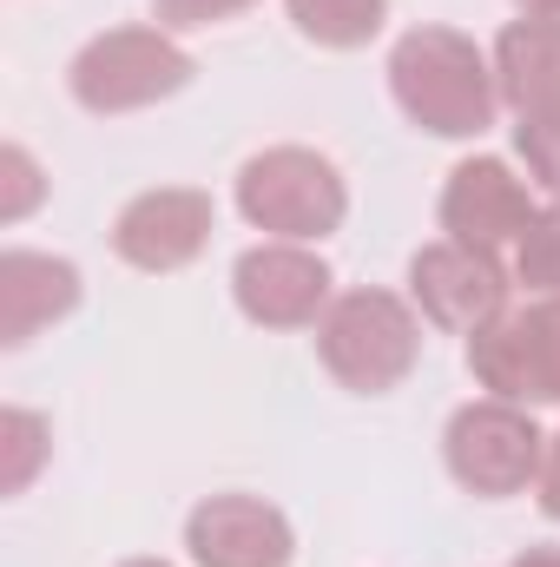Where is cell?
I'll return each mask as SVG.
<instances>
[{
    "mask_svg": "<svg viewBox=\"0 0 560 567\" xmlns=\"http://www.w3.org/2000/svg\"><path fill=\"white\" fill-rule=\"evenodd\" d=\"M390 100L396 113L428 140H481L501 120V86H495V53L475 47L462 27L422 20L390 47Z\"/></svg>",
    "mask_w": 560,
    "mask_h": 567,
    "instance_id": "obj_1",
    "label": "cell"
},
{
    "mask_svg": "<svg viewBox=\"0 0 560 567\" xmlns=\"http://www.w3.org/2000/svg\"><path fill=\"white\" fill-rule=\"evenodd\" d=\"M422 330L428 323L409 303V290L356 284V290H336V303L323 310V323H317V363L350 396H390V390H403L416 377Z\"/></svg>",
    "mask_w": 560,
    "mask_h": 567,
    "instance_id": "obj_2",
    "label": "cell"
},
{
    "mask_svg": "<svg viewBox=\"0 0 560 567\" xmlns=\"http://www.w3.org/2000/svg\"><path fill=\"white\" fill-rule=\"evenodd\" d=\"M231 205L251 231L283 245H323L350 218V178L317 145H265L238 165Z\"/></svg>",
    "mask_w": 560,
    "mask_h": 567,
    "instance_id": "obj_3",
    "label": "cell"
},
{
    "mask_svg": "<svg viewBox=\"0 0 560 567\" xmlns=\"http://www.w3.org/2000/svg\"><path fill=\"white\" fill-rule=\"evenodd\" d=\"M191 80H198V60L165 27H106L66 60V93L93 120H126L145 106H165Z\"/></svg>",
    "mask_w": 560,
    "mask_h": 567,
    "instance_id": "obj_4",
    "label": "cell"
},
{
    "mask_svg": "<svg viewBox=\"0 0 560 567\" xmlns=\"http://www.w3.org/2000/svg\"><path fill=\"white\" fill-rule=\"evenodd\" d=\"M442 468L475 502H515V495L541 488L548 435L535 423V410L501 403V396H475L442 429Z\"/></svg>",
    "mask_w": 560,
    "mask_h": 567,
    "instance_id": "obj_5",
    "label": "cell"
},
{
    "mask_svg": "<svg viewBox=\"0 0 560 567\" xmlns=\"http://www.w3.org/2000/svg\"><path fill=\"white\" fill-rule=\"evenodd\" d=\"M468 377H475V390H488L501 403L560 410V297L508 303L488 330H475Z\"/></svg>",
    "mask_w": 560,
    "mask_h": 567,
    "instance_id": "obj_6",
    "label": "cell"
},
{
    "mask_svg": "<svg viewBox=\"0 0 560 567\" xmlns=\"http://www.w3.org/2000/svg\"><path fill=\"white\" fill-rule=\"evenodd\" d=\"M231 303L258 330H317L323 310L336 303V271L317 245H283L265 238L238 251L231 265Z\"/></svg>",
    "mask_w": 560,
    "mask_h": 567,
    "instance_id": "obj_7",
    "label": "cell"
},
{
    "mask_svg": "<svg viewBox=\"0 0 560 567\" xmlns=\"http://www.w3.org/2000/svg\"><path fill=\"white\" fill-rule=\"evenodd\" d=\"M535 218H541L535 185H528L508 158H495V152L462 158V165L442 178V198H435V225H442V238L475 245V251H495V258L515 251V245L528 238Z\"/></svg>",
    "mask_w": 560,
    "mask_h": 567,
    "instance_id": "obj_8",
    "label": "cell"
},
{
    "mask_svg": "<svg viewBox=\"0 0 560 567\" xmlns=\"http://www.w3.org/2000/svg\"><path fill=\"white\" fill-rule=\"evenodd\" d=\"M508 290H515V271L495 251H475V245H455V238H435L409 258V303L442 337L488 330L508 310Z\"/></svg>",
    "mask_w": 560,
    "mask_h": 567,
    "instance_id": "obj_9",
    "label": "cell"
},
{
    "mask_svg": "<svg viewBox=\"0 0 560 567\" xmlns=\"http://www.w3.org/2000/svg\"><path fill=\"white\" fill-rule=\"evenodd\" d=\"M211 231H218L211 192H198V185H152V192L120 205V218H113V258L145 271V278H172V271H185V265L205 258Z\"/></svg>",
    "mask_w": 560,
    "mask_h": 567,
    "instance_id": "obj_10",
    "label": "cell"
},
{
    "mask_svg": "<svg viewBox=\"0 0 560 567\" xmlns=\"http://www.w3.org/2000/svg\"><path fill=\"white\" fill-rule=\"evenodd\" d=\"M185 555L191 567H290L297 528L265 495H205L185 515Z\"/></svg>",
    "mask_w": 560,
    "mask_h": 567,
    "instance_id": "obj_11",
    "label": "cell"
},
{
    "mask_svg": "<svg viewBox=\"0 0 560 567\" xmlns=\"http://www.w3.org/2000/svg\"><path fill=\"white\" fill-rule=\"evenodd\" d=\"M86 297V278L73 258L53 251H0V350H27L40 330L66 323Z\"/></svg>",
    "mask_w": 560,
    "mask_h": 567,
    "instance_id": "obj_12",
    "label": "cell"
},
{
    "mask_svg": "<svg viewBox=\"0 0 560 567\" xmlns=\"http://www.w3.org/2000/svg\"><path fill=\"white\" fill-rule=\"evenodd\" d=\"M495 86L515 120L560 106V20H508L495 33Z\"/></svg>",
    "mask_w": 560,
    "mask_h": 567,
    "instance_id": "obj_13",
    "label": "cell"
},
{
    "mask_svg": "<svg viewBox=\"0 0 560 567\" xmlns=\"http://www.w3.org/2000/svg\"><path fill=\"white\" fill-rule=\"evenodd\" d=\"M283 13L323 53H363L390 27V0H283Z\"/></svg>",
    "mask_w": 560,
    "mask_h": 567,
    "instance_id": "obj_14",
    "label": "cell"
},
{
    "mask_svg": "<svg viewBox=\"0 0 560 567\" xmlns=\"http://www.w3.org/2000/svg\"><path fill=\"white\" fill-rule=\"evenodd\" d=\"M53 462V423L40 410H7L0 416V495H27L33 475Z\"/></svg>",
    "mask_w": 560,
    "mask_h": 567,
    "instance_id": "obj_15",
    "label": "cell"
},
{
    "mask_svg": "<svg viewBox=\"0 0 560 567\" xmlns=\"http://www.w3.org/2000/svg\"><path fill=\"white\" fill-rule=\"evenodd\" d=\"M515 284L528 297H560V205H541V218L515 245Z\"/></svg>",
    "mask_w": 560,
    "mask_h": 567,
    "instance_id": "obj_16",
    "label": "cell"
},
{
    "mask_svg": "<svg viewBox=\"0 0 560 567\" xmlns=\"http://www.w3.org/2000/svg\"><path fill=\"white\" fill-rule=\"evenodd\" d=\"M515 152L528 165V185L548 192V205H560V106L535 113V120H515Z\"/></svg>",
    "mask_w": 560,
    "mask_h": 567,
    "instance_id": "obj_17",
    "label": "cell"
},
{
    "mask_svg": "<svg viewBox=\"0 0 560 567\" xmlns=\"http://www.w3.org/2000/svg\"><path fill=\"white\" fill-rule=\"evenodd\" d=\"M46 198V172L27 145H0V225H20L33 218Z\"/></svg>",
    "mask_w": 560,
    "mask_h": 567,
    "instance_id": "obj_18",
    "label": "cell"
},
{
    "mask_svg": "<svg viewBox=\"0 0 560 567\" xmlns=\"http://www.w3.org/2000/svg\"><path fill=\"white\" fill-rule=\"evenodd\" d=\"M258 0H152V20L165 33H205V27H225L238 13H251Z\"/></svg>",
    "mask_w": 560,
    "mask_h": 567,
    "instance_id": "obj_19",
    "label": "cell"
},
{
    "mask_svg": "<svg viewBox=\"0 0 560 567\" xmlns=\"http://www.w3.org/2000/svg\"><path fill=\"white\" fill-rule=\"evenodd\" d=\"M535 502H541V515H548V522H560V429L548 435V468H541Z\"/></svg>",
    "mask_w": 560,
    "mask_h": 567,
    "instance_id": "obj_20",
    "label": "cell"
},
{
    "mask_svg": "<svg viewBox=\"0 0 560 567\" xmlns=\"http://www.w3.org/2000/svg\"><path fill=\"white\" fill-rule=\"evenodd\" d=\"M521 20H560V0H515Z\"/></svg>",
    "mask_w": 560,
    "mask_h": 567,
    "instance_id": "obj_21",
    "label": "cell"
},
{
    "mask_svg": "<svg viewBox=\"0 0 560 567\" xmlns=\"http://www.w3.org/2000/svg\"><path fill=\"white\" fill-rule=\"evenodd\" d=\"M508 567H560V548H521Z\"/></svg>",
    "mask_w": 560,
    "mask_h": 567,
    "instance_id": "obj_22",
    "label": "cell"
},
{
    "mask_svg": "<svg viewBox=\"0 0 560 567\" xmlns=\"http://www.w3.org/2000/svg\"><path fill=\"white\" fill-rule=\"evenodd\" d=\"M120 567H172V561H158V555H133V561H120Z\"/></svg>",
    "mask_w": 560,
    "mask_h": 567,
    "instance_id": "obj_23",
    "label": "cell"
}]
</instances>
